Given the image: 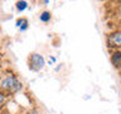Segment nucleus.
Wrapping results in <instances>:
<instances>
[{
    "label": "nucleus",
    "mask_w": 121,
    "mask_h": 114,
    "mask_svg": "<svg viewBox=\"0 0 121 114\" xmlns=\"http://www.w3.org/2000/svg\"><path fill=\"white\" fill-rule=\"evenodd\" d=\"M111 63L116 68L121 67V49H115L111 52Z\"/></svg>",
    "instance_id": "obj_4"
},
{
    "label": "nucleus",
    "mask_w": 121,
    "mask_h": 114,
    "mask_svg": "<svg viewBox=\"0 0 121 114\" xmlns=\"http://www.w3.org/2000/svg\"><path fill=\"white\" fill-rule=\"evenodd\" d=\"M39 19H40V22H43V23H48V22L52 19V14H51V11H48V10L42 11L40 15H39Z\"/></svg>",
    "instance_id": "obj_5"
},
{
    "label": "nucleus",
    "mask_w": 121,
    "mask_h": 114,
    "mask_svg": "<svg viewBox=\"0 0 121 114\" xmlns=\"http://www.w3.org/2000/svg\"><path fill=\"white\" fill-rule=\"evenodd\" d=\"M28 20H26L25 18H20V19H18L17 20V27L20 30H25L26 28H28Z\"/></svg>",
    "instance_id": "obj_6"
},
{
    "label": "nucleus",
    "mask_w": 121,
    "mask_h": 114,
    "mask_svg": "<svg viewBox=\"0 0 121 114\" xmlns=\"http://www.w3.org/2000/svg\"><path fill=\"white\" fill-rule=\"evenodd\" d=\"M26 8H28V3H26L25 0H22V1H18V3H17V9H18L19 11L25 10Z\"/></svg>",
    "instance_id": "obj_7"
},
{
    "label": "nucleus",
    "mask_w": 121,
    "mask_h": 114,
    "mask_svg": "<svg viewBox=\"0 0 121 114\" xmlns=\"http://www.w3.org/2000/svg\"><path fill=\"white\" fill-rule=\"evenodd\" d=\"M28 114H38V113H37V110H32V112H29Z\"/></svg>",
    "instance_id": "obj_11"
},
{
    "label": "nucleus",
    "mask_w": 121,
    "mask_h": 114,
    "mask_svg": "<svg viewBox=\"0 0 121 114\" xmlns=\"http://www.w3.org/2000/svg\"><path fill=\"white\" fill-rule=\"evenodd\" d=\"M0 114H6V113H4V112H1V110H0Z\"/></svg>",
    "instance_id": "obj_12"
},
{
    "label": "nucleus",
    "mask_w": 121,
    "mask_h": 114,
    "mask_svg": "<svg viewBox=\"0 0 121 114\" xmlns=\"http://www.w3.org/2000/svg\"><path fill=\"white\" fill-rule=\"evenodd\" d=\"M29 68L33 71H40L45 66V60L40 53H32L29 56Z\"/></svg>",
    "instance_id": "obj_2"
},
{
    "label": "nucleus",
    "mask_w": 121,
    "mask_h": 114,
    "mask_svg": "<svg viewBox=\"0 0 121 114\" xmlns=\"http://www.w3.org/2000/svg\"><path fill=\"white\" fill-rule=\"evenodd\" d=\"M54 62H56V57H51V58H49V61H48L49 65H52V63H54Z\"/></svg>",
    "instance_id": "obj_9"
},
{
    "label": "nucleus",
    "mask_w": 121,
    "mask_h": 114,
    "mask_svg": "<svg viewBox=\"0 0 121 114\" xmlns=\"http://www.w3.org/2000/svg\"><path fill=\"white\" fill-rule=\"evenodd\" d=\"M6 94H4V93H1V91H0V108H1V106L5 104V101H6Z\"/></svg>",
    "instance_id": "obj_8"
},
{
    "label": "nucleus",
    "mask_w": 121,
    "mask_h": 114,
    "mask_svg": "<svg viewBox=\"0 0 121 114\" xmlns=\"http://www.w3.org/2000/svg\"><path fill=\"white\" fill-rule=\"evenodd\" d=\"M108 48H111L112 51L115 49H121V29H116L111 32L106 38Z\"/></svg>",
    "instance_id": "obj_3"
},
{
    "label": "nucleus",
    "mask_w": 121,
    "mask_h": 114,
    "mask_svg": "<svg viewBox=\"0 0 121 114\" xmlns=\"http://www.w3.org/2000/svg\"><path fill=\"white\" fill-rule=\"evenodd\" d=\"M23 89L22 81L14 75L13 72H6L5 75L0 79V91L4 94H14L17 91Z\"/></svg>",
    "instance_id": "obj_1"
},
{
    "label": "nucleus",
    "mask_w": 121,
    "mask_h": 114,
    "mask_svg": "<svg viewBox=\"0 0 121 114\" xmlns=\"http://www.w3.org/2000/svg\"><path fill=\"white\" fill-rule=\"evenodd\" d=\"M117 9H119V10H120V13H121V1L117 3Z\"/></svg>",
    "instance_id": "obj_10"
}]
</instances>
